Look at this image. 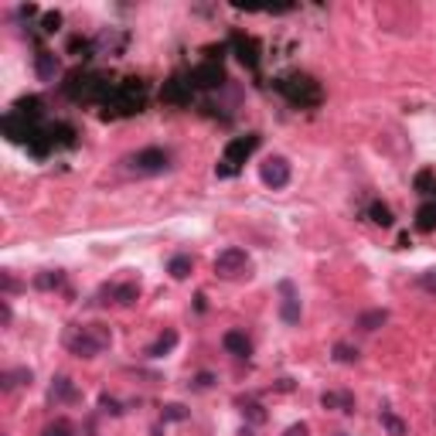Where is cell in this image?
<instances>
[{"instance_id": "obj_22", "label": "cell", "mask_w": 436, "mask_h": 436, "mask_svg": "<svg viewBox=\"0 0 436 436\" xmlns=\"http://www.w3.org/2000/svg\"><path fill=\"white\" fill-rule=\"evenodd\" d=\"M14 113H17V116H24V120H34V116H41V99H38V96L17 99V103H14Z\"/></svg>"}, {"instance_id": "obj_13", "label": "cell", "mask_w": 436, "mask_h": 436, "mask_svg": "<svg viewBox=\"0 0 436 436\" xmlns=\"http://www.w3.org/2000/svg\"><path fill=\"white\" fill-rule=\"evenodd\" d=\"M232 48H235V55L249 65V69H259V48L253 38H242V34H232Z\"/></svg>"}, {"instance_id": "obj_33", "label": "cell", "mask_w": 436, "mask_h": 436, "mask_svg": "<svg viewBox=\"0 0 436 436\" xmlns=\"http://www.w3.org/2000/svg\"><path fill=\"white\" fill-rule=\"evenodd\" d=\"M41 24H45V31L52 34V31H58V24H62V14H58V10H55V14H45V21H41Z\"/></svg>"}, {"instance_id": "obj_5", "label": "cell", "mask_w": 436, "mask_h": 436, "mask_svg": "<svg viewBox=\"0 0 436 436\" xmlns=\"http://www.w3.org/2000/svg\"><path fill=\"white\" fill-rule=\"evenodd\" d=\"M129 167L136 174H164L171 167V154L164 147H143V150H136L129 157Z\"/></svg>"}, {"instance_id": "obj_24", "label": "cell", "mask_w": 436, "mask_h": 436, "mask_svg": "<svg viewBox=\"0 0 436 436\" xmlns=\"http://www.w3.org/2000/svg\"><path fill=\"white\" fill-rule=\"evenodd\" d=\"M361 355H358V348L355 344H348V341H337L334 344V361H341V365H355Z\"/></svg>"}, {"instance_id": "obj_17", "label": "cell", "mask_w": 436, "mask_h": 436, "mask_svg": "<svg viewBox=\"0 0 436 436\" xmlns=\"http://www.w3.org/2000/svg\"><path fill=\"white\" fill-rule=\"evenodd\" d=\"M191 269H195V259L188 256V253H178V256L167 262V273H171V280H188V276H191Z\"/></svg>"}, {"instance_id": "obj_35", "label": "cell", "mask_w": 436, "mask_h": 436, "mask_svg": "<svg viewBox=\"0 0 436 436\" xmlns=\"http://www.w3.org/2000/svg\"><path fill=\"white\" fill-rule=\"evenodd\" d=\"M99 402H103V409L113 412V416H120V412H123V409H120V402H116V399H109V395H103Z\"/></svg>"}, {"instance_id": "obj_25", "label": "cell", "mask_w": 436, "mask_h": 436, "mask_svg": "<svg viewBox=\"0 0 436 436\" xmlns=\"http://www.w3.org/2000/svg\"><path fill=\"white\" fill-rule=\"evenodd\" d=\"M62 283H65V276H62L58 269H45V273L34 276V286H38V290H58Z\"/></svg>"}, {"instance_id": "obj_32", "label": "cell", "mask_w": 436, "mask_h": 436, "mask_svg": "<svg viewBox=\"0 0 436 436\" xmlns=\"http://www.w3.org/2000/svg\"><path fill=\"white\" fill-rule=\"evenodd\" d=\"M419 286H423L426 293H436V269H426V273L419 276Z\"/></svg>"}, {"instance_id": "obj_21", "label": "cell", "mask_w": 436, "mask_h": 436, "mask_svg": "<svg viewBox=\"0 0 436 436\" xmlns=\"http://www.w3.org/2000/svg\"><path fill=\"white\" fill-rule=\"evenodd\" d=\"M368 215H372V222L382 225V229H392V222H395V218H392V208L382 205V202H372V205H368Z\"/></svg>"}, {"instance_id": "obj_15", "label": "cell", "mask_w": 436, "mask_h": 436, "mask_svg": "<svg viewBox=\"0 0 436 436\" xmlns=\"http://www.w3.org/2000/svg\"><path fill=\"white\" fill-rule=\"evenodd\" d=\"M321 406L334 412H355V395L351 392H324L321 395Z\"/></svg>"}, {"instance_id": "obj_37", "label": "cell", "mask_w": 436, "mask_h": 436, "mask_svg": "<svg viewBox=\"0 0 436 436\" xmlns=\"http://www.w3.org/2000/svg\"><path fill=\"white\" fill-rule=\"evenodd\" d=\"M0 321H3V324H10V304H7V300L0 304Z\"/></svg>"}, {"instance_id": "obj_31", "label": "cell", "mask_w": 436, "mask_h": 436, "mask_svg": "<svg viewBox=\"0 0 436 436\" xmlns=\"http://www.w3.org/2000/svg\"><path fill=\"white\" fill-rule=\"evenodd\" d=\"M195 388H198V392H205V388H211V385H215V375H211V372H198V375H195Z\"/></svg>"}, {"instance_id": "obj_36", "label": "cell", "mask_w": 436, "mask_h": 436, "mask_svg": "<svg viewBox=\"0 0 436 436\" xmlns=\"http://www.w3.org/2000/svg\"><path fill=\"white\" fill-rule=\"evenodd\" d=\"M14 290H17V280L10 273H3V293H14Z\"/></svg>"}, {"instance_id": "obj_3", "label": "cell", "mask_w": 436, "mask_h": 436, "mask_svg": "<svg viewBox=\"0 0 436 436\" xmlns=\"http://www.w3.org/2000/svg\"><path fill=\"white\" fill-rule=\"evenodd\" d=\"M259 147V133H246V136H232L229 143H225V157H222V164L215 167V174L218 178H232L249 157L256 154Z\"/></svg>"}, {"instance_id": "obj_10", "label": "cell", "mask_w": 436, "mask_h": 436, "mask_svg": "<svg viewBox=\"0 0 436 436\" xmlns=\"http://www.w3.org/2000/svg\"><path fill=\"white\" fill-rule=\"evenodd\" d=\"M191 96H195V89H191L188 78H167L164 89H160V99L171 103V106H188L191 103Z\"/></svg>"}, {"instance_id": "obj_6", "label": "cell", "mask_w": 436, "mask_h": 436, "mask_svg": "<svg viewBox=\"0 0 436 436\" xmlns=\"http://www.w3.org/2000/svg\"><path fill=\"white\" fill-rule=\"evenodd\" d=\"M259 178L266 188H273V191H280L290 184V160L286 157H266L262 164H259Z\"/></svg>"}, {"instance_id": "obj_20", "label": "cell", "mask_w": 436, "mask_h": 436, "mask_svg": "<svg viewBox=\"0 0 436 436\" xmlns=\"http://www.w3.org/2000/svg\"><path fill=\"white\" fill-rule=\"evenodd\" d=\"M239 409H242V416L249 419V423H266V409L259 406L256 399H246V395H239Z\"/></svg>"}, {"instance_id": "obj_19", "label": "cell", "mask_w": 436, "mask_h": 436, "mask_svg": "<svg viewBox=\"0 0 436 436\" xmlns=\"http://www.w3.org/2000/svg\"><path fill=\"white\" fill-rule=\"evenodd\" d=\"M385 321H388V310H365V314H361L358 317V328L361 331H379V328H382Z\"/></svg>"}, {"instance_id": "obj_7", "label": "cell", "mask_w": 436, "mask_h": 436, "mask_svg": "<svg viewBox=\"0 0 436 436\" xmlns=\"http://www.w3.org/2000/svg\"><path fill=\"white\" fill-rule=\"evenodd\" d=\"M188 82H191V89H218L225 82V69L218 62H202V65L191 69Z\"/></svg>"}, {"instance_id": "obj_29", "label": "cell", "mask_w": 436, "mask_h": 436, "mask_svg": "<svg viewBox=\"0 0 436 436\" xmlns=\"http://www.w3.org/2000/svg\"><path fill=\"white\" fill-rule=\"evenodd\" d=\"M382 426L392 436H406V423H402L399 416H392V412H382Z\"/></svg>"}, {"instance_id": "obj_18", "label": "cell", "mask_w": 436, "mask_h": 436, "mask_svg": "<svg viewBox=\"0 0 436 436\" xmlns=\"http://www.w3.org/2000/svg\"><path fill=\"white\" fill-rule=\"evenodd\" d=\"M31 368H14V372H3L0 375V385H3V392H10V388H17V385H31Z\"/></svg>"}, {"instance_id": "obj_12", "label": "cell", "mask_w": 436, "mask_h": 436, "mask_svg": "<svg viewBox=\"0 0 436 436\" xmlns=\"http://www.w3.org/2000/svg\"><path fill=\"white\" fill-rule=\"evenodd\" d=\"M222 348H225L229 355H235V358H249V355H253V341H249L242 331H225L222 334Z\"/></svg>"}, {"instance_id": "obj_30", "label": "cell", "mask_w": 436, "mask_h": 436, "mask_svg": "<svg viewBox=\"0 0 436 436\" xmlns=\"http://www.w3.org/2000/svg\"><path fill=\"white\" fill-rule=\"evenodd\" d=\"M433 171H419V174H416V191H419V195H433Z\"/></svg>"}, {"instance_id": "obj_8", "label": "cell", "mask_w": 436, "mask_h": 436, "mask_svg": "<svg viewBox=\"0 0 436 436\" xmlns=\"http://www.w3.org/2000/svg\"><path fill=\"white\" fill-rule=\"evenodd\" d=\"M276 290H280V297H283V300H280L283 324H290V328H293V324H300V314H304V307H300V293H297V286H293L290 280H280Z\"/></svg>"}, {"instance_id": "obj_4", "label": "cell", "mask_w": 436, "mask_h": 436, "mask_svg": "<svg viewBox=\"0 0 436 436\" xmlns=\"http://www.w3.org/2000/svg\"><path fill=\"white\" fill-rule=\"evenodd\" d=\"M215 273H218L222 280H246V276H253V259H249L246 249L229 246V249H222V253L215 256Z\"/></svg>"}, {"instance_id": "obj_34", "label": "cell", "mask_w": 436, "mask_h": 436, "mask_svg": "<svg viewBox=\"0 0 436 436\" xmlns=\"http://www.w3.org/2000/svg\"><path fill=\"white\" fill-rule=\"evenodd\" d=\"M283 436H310V426H307V423H293V426H290Z\"/></svg>"}, {"instance_id": "obj_11", "label": "cell", "mask_w": 436, "mask_h": 436, "mask_svg": "<svg viewBox=\"0 0 436 436\" xmlns=\"http://www.w3.org/2000/svg\"><path fill=\"white\" fill-rule=\"evenodd\" d=\"M62 72V62H58V55L48 52V48H41V52L34 55V76L41 78V82H55Z\"/></svg>"}, {"instance_id": "obj_14", "label": "cell", "mask_w": 436, "mask_h": 436, "mask_svg": "<svg viewBox=\"0 0 436 436\" xmlns=\"http://www.w3.org/2000/svg\"><path fill=\"white\" fill-rule=\"evenodd\" d=\"M82 399V392L76 388L72 379H65V375H58L52 382V402H78Z\"/></svg>"}, {"instance_id": "obj_2", "label": "cell", "mask_w": 436, "mask_h": 436, "mask_svg": "<svg viewBox=\"0 0 436 436\" xmlns=\"http://www.w3.org/2000/svg\"><path fill=\"white\" fill-rule=\"evenodd\" d=\"M65 348L76 355V358H96L103 348H109V341H113V334L106 324H76V328H69L65 331Z\"/></svg>"}, {"instance_id": "obj_28", "label": "cell", "mask_w": 436, "mask_h": 436, "mask_svg": "<svg viewBox=\"0 0 436 436\" xmlns=\"http://www.w3.org/2000/svg\"><path fill=\"white\" fill-rule=\"evenodd\" d=\"M69 52L78 55V58H92V52H96V45L89 41V38H69Z\"/></svg>"}, {"instance_id": "obj_1", "label": "cell", "mask_w": 436, "mask_h": 436, "mask_svg": "<svg viewBox=\"0 0 436 436\" xmlns=\"http://www.w3.org/2000/svg\"><path fill=\"white\" fill-rule=\"evenodd\" d=\"M273 89H276V92H280L290 106H300V109H314V106H321V99H324L321 82H317V78H310V76H304V72L280 76L276 82H273Z\"/></svg>"}, {"instance_id": "obj_27", "label": "cell", "mask_w": 436, "mask_h": 436, "mask_svg": "<svg viewBox=\"0 0 436 436\" xmlns=\"http://www.w3.org/2000/svg\"><path fill=\"white\" fill-rule=\"evenodd\" d=\"M188 416H191V412L184 409L181 402H167V406L160 409V419H164V423H184Z\"/></svg>"}, {"instance_id": "obj_9", "label": "cell", "mask_w": 436, "mask_h": 436, "mask_svg": "<svg viewBox=\"0 0 436 436\" xmlns=\"http://www.w3.org/2000/svg\"><path fill=\"white\" fill-rule=\"evenodd\" d=\"M99 293L109 297V304H116V307H133V304L140 300V286H136V283H109Z\"/></svg>"}, {"instance_id": "obj_16", "label": "cell", "mask_w": 436, "mask_h": 436, "mask_svg": "<svg viewBox=\"0 0 436 436\" xmlns=\"http://www.w3.org/2000/svg\"><path fill=\"white\" fill-rule=\"evenodd\" d=\"M174 348H178V331H164L154 344L147 348V355H150V358H164V355H171Z\"/></svg>"}, {"instance_id": "obj_23", "label": "cell", "mask_w": 436, "mask_h": 436, "mask_svg": "<svg viewBox=\"0 0 436 436\" xmlns=\"http://www.w3.org/2000/svg\"><path fill=\"white\" fill-rule=\"evenodd\" d=\"M416 229L419 232H436V205H423L416 211Z\"/></svg>"}, {"instance_id": "obj_26", "label": "cell", "mask_w": 436, "mask_h": 436, "mask_svg": "<svg viewBox=\"0 0 436 436\" xmlns=\"http://www.w3.org/2000/svg\"><path fill=\"white\" fill-rule=\"evenodd\" d=\"M41 436H78V430L69 419H55V423H48V426L41 430Z\"/></svg>"}]
</instances>
